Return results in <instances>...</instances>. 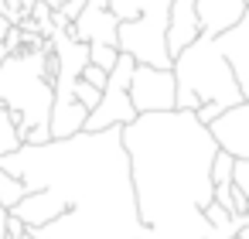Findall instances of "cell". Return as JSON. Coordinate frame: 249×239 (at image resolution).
I'll return each mask as SVG.
<instances>
[{"instance_id": "6", "label": "cell", "mask_w": 249, "mask_h": 239, "mask_svg": "<svg viewBox=\"0 0 249 239\" xmlns=\"http://www.w3.org/2000/svg\"><path fill=\"white\" fill-rule=\"evenodd\" d=\"M133 69L137 62L130 55L120 52V62L116 69L109 72V82L103 89V99L99 106L89 113L86 120V133H103V130H113V127H130L137 120V110L130 103V79H133Z\"/></svg>"}, {"instance_id": "16", "label": "cell", "mask_w": 249, "mask_h": 239, "mask_svg": "<svg viewBox=\"0 0 249 239\" xmlns=\"http://www.w3.org/2000/svg\"><path fill=\"white\" fill-rule=\"evenodd\" d=\"M89 62L106 69V72H113L116 62H120V48H113V45H89Z\"/></svg>"}, {"instance_id": "25", "label": "cell", "mask_w": 249, "mask_h": 239, "mask_svg": "<svg viewBox=\"0 0 249 239\" xmlns=\"http://www.w3.org/2000/svg\"><path fill=\"white\" fill-rule=\"evenodd\" d=\"M246 18H249V0H246Z\"/></svg>"}, {"instance_id": "11", "label": "cell", "mask_w": 249, "mask_h": 239, "mask_svg": "<svg viewBox=\"0 0 249 239\" xmlns=\"http://www.w3.org/2000/svg\"><path fill=\"white\" fill-rule=\"evenodd\" d=\"M246 18V0H198V24L201 35L218 38L232 31Z\"/></svg>"}, {"instance_id": "17", "label": "cell", "mask_w": 249, "mask_h": 239, "mask_svg": "<svg viewBox=\"0 0 249 239\" xmlns=\"http://www.w3.org/2000/svg\"><path fill=\"white\" fill-rule=\"evenodd\" d=\"M75 99H79V103H82V106H86V110L92 113V110L99 106V99H103V89L89 86L86 79H79V82H75Z\"/></svg>"}, {"instance_id": "2", "label": "cell", "mask_w": 249, "mask_h": 239, "mask_svg": "<svg viewBox=\"0 0 249 239\" xmlns=\"http://www.w3.org/2000/svg\"><path fill=\"white\" fill-rule=\"evenodd\" d=\"M140 239H208L205 208L215 202L212 161L218 144L212 130L184 110L143 113L123 127Z\"/></svg>"}, {"instance_id": "12", "label": "cell", "mask_w": 249, "mask_h": 239, "mask_svg": "<svg viewBox=\"0 0 249 239\" xmlns=\"http://www.w3.org/2000/svg\"><path fill=\"white\" fill-rule=\"evenodd\" d=\"M11 215H14L21 225H28V229H41V225L62 219V215H65V205H62L52 191H31L28 198H21V205L11 208Z\"/></svg>"}, {"instance_id": "10", "label": "cell", "mask_w": 249, "mask_h": 239, "mask_svg": "<svg viewBox=\"0 0 249 239\" xmlns=\"http://www.w3.org/2000/svg\"><path fill=\"white\" fill-rule=\"evenodd\" d=\"M218 52L225 55V62L232 65V75L242 89V99H249V18H242L232 31L218 35Z\"/></svg>"}, {"instance_id": "18", "label": "cell", "mask_w": 249, "mask_h": 239, "mask_svg": "<svg viewBox=\"0 0 249 239\" xmlns=\"http://www.w3.org/2000/svg\"><path fill=\"white\" fill-rule=\"evenodd\" d=\"M232 184L249 198V161H235V178H232ZM246 225H249V212H246Z\"/></svg>"}, {"instance_id": "1", "label": "cell", "mask_w": 249, "mask_h": 239, "mask_svg": "<svg viewBox=\"0 0 249 239\" xmlns=\"http://www.w3.org/2000/svg\"><path fill=\"white\" fill-rule=\"evenodd\" d=\"M0 171L14 174L31 191H52L65 215L28 229L35 239H140L143 222L137 212L130 157L123 127L103 133H75L41 147H21L0 157Z\"/></svg>"}, {"instance_id": "15", "label": "cell", "mask_w": 249, "mask_h": 239, "mask_svg": "<svg viewBox=\"0 0 249 239\" xmlns=\"http://www.w3.org/2000/svg\"><path fill=\"white\" fill-rule=\"evenodd\" d=\"M232 178H235V157L218 147V154L212 161V181H215V188H222V184H232Z\"/></svg>"}, {"instance_id": "8", "label": "cell", "mask_w": 249, "mask_h": 239, "mask_svg": "<svg viewBox=\"0 0 249 239\" xmlns=\"http://www.w3.org/2000/svg\"><path fill=\"white\" fill-rule=\"evenodd\" d=\"M69 35L86 41V45H113V48H120V18L109 11V0H89L86 11L72 21Z\"/></svg>"}, {"instance_id": "22", "label": "cell", "mask_w": 249, "mask_h": 239, "mask_svg": "<svg viewBox=\"0 0 249 239\" xmlns=\"http://www.w3.org/2000/svg\"><path fill=\"white\" fill-rule=\"evenodd\" d=\"M45 4H48L52 11H58V7H65V4H69V0H45Z\"/></svg>"}, {"instance_id": "23", "label": "cell", "mask_w": 249, "mask_h": 239, "mask_svg": "<svg viewBox=\"0 0 249 239\" xmlns=\"http://www.w3.org/2000/svg\"><path fill=\"white\" fill-rule=\"evenodd\" d=\"M235 239H249V225H246V229H242V232H239Z\"/></svg>"}, {"instance_id": "9", "label": "cell", "mask_w": 249, "mask_h": 239, "mask_svg": "<svg viewBox=\"0 0 249 239\" xmlns=\"http://www.w3.org/2000/svg\"><path fill=\"white\" fill-rule=\"evenodd\" d=\"M208 130L225 154H232L235 161H249V99L225 110Z\"/></svg>"}, {"instance_id": "4", "label": "cell", "mask_w": 249, "mask_h": 239, "mask_svg": "<svg viewBox=\"0 0 249 239\" xmlns=\"http://www.w3.org/2000/svg\"><path fill=\"white\" fill-rule=\"evenodd\" d=\"M174 79H178V110L184 113H198L208 103L222 110L246 103L232 75V65L218 52V41L208 35H198V41H191L174 58Z\"/></svg>"}, {"instance_id": "24", "label": "cell", "mask_w": 249, "mask_h": 239, "mask_svg": "<svg viewBox=\"0 0 249 239\" xmlns=\"http://www.w3.org/2000/svg\"><path fill=\"white\" fill-rule=\"evenodd\" d=\"M4 58H7V48H4V45H0V65H4Z\"/></svg>"}, {"instance_id": "13", "label": "cell", "mask_w": 249, "mask_h": 239, "mask_svg": "<svg viewBox=\"0 0 249 239\" xmlns=\"http://www.w3.org/2000/svg\"><path fill=\"white\" fill-rule=\"evenodd\" d=\"M24 147V130H21V120L7 110L0 106V157H7L14 150Z\"/></svg>"}, {"instance_id": "19", "label": "cell", "mask_w": 249, "mask_h": 239, "mask_svg": "<svg viewBox=\"0 0 249 239\" xmlns=\"http://www.w3.org/2000/svg\"><path fill=\"white\" fill-rule=\"evenodd\" d=\"M82 79H86L89 86H96V89H106V82H109V72L89 62V65H86V72H82Z\"/></svg>"}, {"instance_id": "20", "label": "cell", "mask_w": 249, "mask_h": 239, "mask_svg": "<svg viewBox=\"0 0 249 239\" xmlns=\"http://www.w3.org/2000/svg\"><path fill=\"white\" fill-rule=\"evenodd\" d=\"M86 4H89V0H69L65 7H58V18H65V21L72 24V21H75V18L86 11Z\"/></svg>"}, {"instance_id": "5", "label": "cell", "mask_w": 249, "mask_h": 239, "mask_svg": "<svg viewBox=\"0 0 249 239\" xmlns=\"http://www.w3.org/2000/svg\"><path fill=\"white\" fill-rule=\"evenodd\" d=\"M171 7L174 0H109V11L120 18V52L137 65L174 69L167 48Z\"/></svg>"}, {"instance_id": "21", "label": "cell", "mask_w": 249, "mask_h": 239, "mask_svg": "<svg viewBox=\"0 0 249 239\" xmlns=\"http://www.w3.org/2000/svg\"><path fill=\"white\" fill-rule=\"evenodd\" d=\"M7 225H11V212L0 205V239H7Z\"/></svg>"}, {"instance_id": "14", "label": "cell", "mask_w": 249, "mask_h": 239, "mask_svg": "<svg viewBox=\"0 0 249 239\" xmlns=\"http://www.w3.org/2000/svg\"><path fill=\"white\" fill-rule=\"evenodd\" d=\"M31 195V188L24 184V181H18L14 174H7V171H0V205H4L7 212L14 208V205H21V198H28Z\"/></svg>"}, {"instance_id": "3", "label": "cell", "mask_w": 249, "mask_h": 239, "mask_svg": "<svg viewBox=\"0 0 249 239\" xmlns=\"http://www.w3.org/2000/svg\"><path fill=\"white\" fill-rule=\"evenodd\" d=\"M0 106H7L28 133L38 127H52L55 106V55L52 45L41 52H18L0 65Z\"/></svg>"}, {"instance_id": "7", "label": "cell", "mask_w": 249, "mask_h": 239, "mask_svg": "<svg viewBox=\"0 0 249 239\" xmlns=\"http://www.w3.org/2000/svg\"><path fill=\"white\" fill-rule=\"evenodd\" d=\"M130 103H133L137 116L178 110V79H174V69L137 65L133 79H130Z\"/></svg>"}]
</instances>
